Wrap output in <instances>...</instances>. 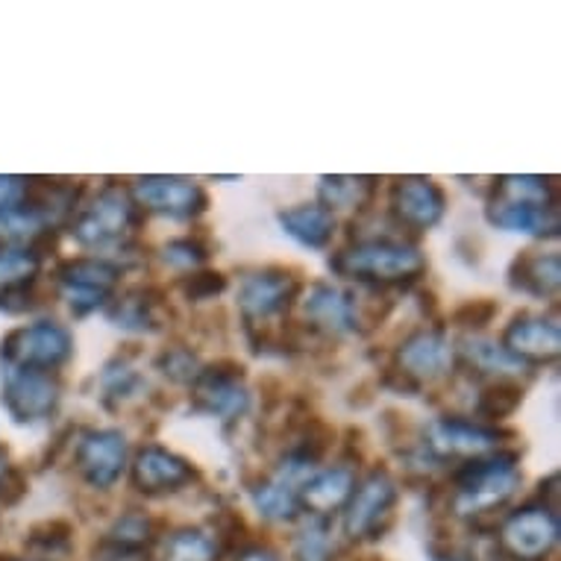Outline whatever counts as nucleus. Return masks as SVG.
Listing matches in <instances>:
<instances>
[{
    "label": "nucleus",
    "mask_w": 561,
    "mask_h": 561,
    "mask_svg": "<svg viewBox=\"0 0 561 561\" xmlns=\"http://www.w3.org/2000/svg\"><path fill=\"white\" fill-rule=\"evenodd\" d=\"M559 327L541 314H517L503 332V350L520 365L524 362H552L559 356Z\"/></svg>",
    "instance_id": "f3484780"
},
{
    "label": "nucleus",
    "mask_w": 561,
    "mask_h": 561,
    "mask_svg": "<svg viewBox=\"0 0 561 561\" xmlns=\"http://www.w3.org/2000/svg\"><path fill=\"white\" fill-rule=\"evenodd\" d=\"M353 482H356V473L347 465L314 473L297 491V506L309 508L314 517H327L330 512H339V508L347 506L350 494H353Z\"/></svg>",
    "instance_id": "aec40b11"
},
{
    "label": "nucleus",
    "mask_w": 561,
    "mask_h": 561,
    "mask_svg": "<svg viewBox=\"0 0 561 561\" xmlns=\"http://www.w3.org/2000/svg\"><path fill=\"white\" fill-rule=\"evenodd\" d=\"M461 356L470 362V368H477L479 374H508L515 370L520 362L512 359L503 344L488 339H465L461 341Z\"/></svg>",
    "instance_id": "cd10ccee"
},
{
    "label": "nucleus",
    "mask_w": 561,
    "mask_h": 561,
    "mask_svg": "<svg viewBox=\"0 0 561 561\" xmlns=\"http://www.w3.org/2000/svg\"><path fill=\"white\" fill-rule=\"evenodd\" d=\"M24 188H27V180H21V176H0V215L10 213V209H19L21 201H24Z\"/></svg>",
    "instance_id": "f704fd0d"
},
{
    "label": "nucleus",
    "mask_w": 561,
    "mask_h": 561,
    "mask_svg": "<svg viewBox=\"0 0 561 561\" xmlns=\"http://www.w3.org/2000/svg\"><path fill=\"white\" fill-rule=\"evenodd\" d=\"M24 491H27V479H24V473H21L19 468H12L10 465V470L0 479V500H3L7 506H12V503H19Z\"/></svg>",
    "instance_id": "c9c22d12"
},
{
    "label": "nucleus",
    "mask_w": 561,
    "mask_h": 561,
    "mask_svg": "<svg viewBox=\"0 0 561 561\" xmlns=\"http://www.w3.org/2000/svg\"><path fill=\"white\" fill-rule=\"evenodd\" d=\"M118 267L103 259H71L59 267V283L65 286V295L71 297L77 312H89L94 306H101L110 288L118 283Z\"/></svg>",
    "instance_id": "dca6fc26"
},
{
    "label": "nucleus",
    "mask_w": 561,
    "mask_h": 561,
    "mask_svg": "<svg viewBox=\"0 0 561 561\" xmlns=\"http://www.w3.org/2000/svg\"><path fill=\"white\" fill-rule=\"evenodd\" d=\"M503 433L491 430V426L473 424L465 417H444L430 430V447L438 456H468V459H479L500 447Z\"/></svg>",
    "instance_id": "a211bd4d"
},
{
    "label": "nucleus",
    "mask_w": 561,
    "mask_h": 561,
    "mask_svg": "<svg viewBox=\"0 0 561 561\" xmlns=\"http://www.w3.org/2000/svg\"><path fill=\"white\" fill-rule=\"evenodd\" d=\"M453 368V347L442 330H417L397 347V374L412 386L447 377Z\"/></svg>",
    "instance_id": "9b49d317"
},
{
    "label": "nucleus",
    "mask_w": 561,
    "mask_h": 561,
    "mask_svg": "<svg viewBox=\"0 0 561 561\" xmlns=\"http://www.w3.org/2000/svg\"><path fill=\"white\" fill-rule=\"evenodd\" d=\"M520 473H517V453H491L461 465L453 479V508L459 515H485L503 506L515 494Z\"/></svg>",
    "instance_id": "7ed1b4c3"
},
{
    "label": "nucleus",
    "mask_w": 561,
    "mask_h": 561,
    "mask_svg": "<svg viewBox=\"0 0 561 561\" xmlns=\"http://www.w3.org/2000/svg\"><path fill=\"white\" fill-rule=\"evenodd\" d=\"M153 306L157 300H150L148 288H129L127 295L115 300V306H110V318L124 330H153Z\"/></svg>",
    "instance_id": "a878e982"
},
{
    "label": "nucleus",
    "mask_w": 561,
    "mask_h": 561,
    "mask_svg": "<svg viewBox=\"0 0 561 561\" xmlns=\"http://www.w3.org/2000/svg\"><path fill=\"white\" fill-rule=\"evenodd\" d=\"M38 274V253L30 248L0 250V295L27 288Z\"/></svg>",
    "instance_id": "b1692460"
},
{
    "label": "nucleus",
    "mask_w": 561,
    "mask_h": 561,
    "mask_svg": "<svg viewBox=\"0 0 561 561\" xmlns=\"http://www.w3.org/2000/svg\"><path fill=\"white\" fill-rule=\"evenodd\" d=\"M133 197L138 206L168 218H194L209 206L201 185L183 176H138L133 183Z\"/></svg>",
    "instance_id": "1a4fd4ad"
},
{
    "label": "nucleus",
    "mask_w": 561,
    "mask_h": 561,
    "mask_svg": "<svg viewBox=\"0 0 561 561\" xmlns=\"http://www.w3.org/2000/svg\"><path fill=\"white\" fill-rule=\"evenodd\" d=\"M159 368L165 377H171L174 382H194L201 377V365L194 359L192 350L185 347H171L159 356Z\"/></svg>",
    "instance_id": "2f4dec72"
},
{
    "label": "nucleus",
    "mask_w": 561,
    "mask_h": 561,
    "mask_svg": "<svg viewBox=\"0 0 561 561\" xmlns=\"http://www.w3.org/2000/svg\"><path fill=\"white\" fill-rule=\"evenodd\" d=\"M138 227V206L124 188L106 185L75 221V239L85 248L118 244Z\"/></svg>",
    "instance_id": "20e7f679"
},
{
    "label": "nucleus",
    "mask_w": 561,
    "mask_h": 561,
    "mask_svg": "<svg viewBox=\"0 0 561 561\" xmlns=\"http://www.w3.org/2000/svg\"><path fill=\"white\" fill-rule=\"evenodd\" d=\"M227 288V279L221 274H213V271H201V274H192L183 279V291L192 300H206V297L221 295Z\"/></svg>",
    "instance_id": "72a5a7b5"
},
{
    "label": "nucleus",
    "mask_w": 561,
    "mask_h": 561,
    "mask_svg": "<svg viewBox=\"0 0 561 561\" xmlns=\"http://www.w3.org/2000/svg\"><path fill=\"white\" fill-rule=\"evenodd\" d=\"M10 470V461H7V450L0 447V479H3V473Z\"/></svg>",
    "instance_id": "4c0bfd02"
},
{
    "label": "nucleus",
    "mask_w": 561,
    "mask_h": 561,
    "mask_svg": "<svg viewBox=\"0 0 561 561\" xmlns=\"http://www.w3.org/2000/svg\"><path fill=\"white\" fill-rule=\"evenodd\" d=\"M3 561H19V559H3Z\"/></svg>",
    "instance_id": "58836bf2"
},
{
    "label": "nucleus",
    "mask_w": 561,
    "mask_h": 561,
    "mask_svg": "<svg viewBox=\"0 0 561 561\" xmlns=\"http://www.w3.org/2000/svg\"><path fill=\"white\" fill-rule=\"evenodd\" d=\"M447 197L430 176H400L391 188V213L409 230H430L444 218Z\"/></svg>",
    "instance_id": "f8f14e48"
},
{
    "label": "nucleus",
    "mask_w": 561,
    "mask_h": 561,
    "mask_svg": "<svg viewBox=\"0 0 561 561\" xmlns=\"http://www.w3.org/2000/svg\"><path fill=\"white\" fill-rule=\"evenodd\" d=\"M330 267L347 279L374 283V286H394V283H412L424 274L426 259L421 250L405 241L368 239L341 250L330 262Z\"/></svg>",
    "instance_id": "f03ea898"
},
{
    "label": "nucleus",
    "mask_w": 561,
    "mask_h": 561,
    "mask_svg": "<svg viewBox=\"0 0 561 561\" xmlns=\"http://www.w3.org/2000/svg\"><path fill=\"white\" fill-rule=\"evenodd\" d=\"M75 353V339L71 332L54 321H38L33 327H21L10 332L7 341L0 344V356L7 365L33 370H56L59 365L71 359Z\"/></svg>",
    "instance_id": "39448f33"
},
{
    "label": "nucleus",
    "mask_w": 561,
    "mask_h": 561,
    "mask_svg": "<svg viewBox=\"0 0 561 561\" xmlns=\"http://www.w3.org/2000/svg\"><path fill=\"white\" fill-rule=\"evenodd\" d=\"M559 543V515L552 506H524L506 517L500 547L515 561H543Z\"/></svg>",
    "instance_id": "0eeeda50"
},
{
    "label": "nucleus",
    "mask_w": 561,
    "mask_h": 561,
    "mask_svg": "<svg viewBox=\"0 0 561 561\" xmlns=\"http://www.w3.org/2000/svg\"><path fill=\"white\" fill-rule=\"evenodd\" d=\"M397 482L382 468L370 470L359 488H353L344 506V533L356 538H379L394 517Z\"/></svg>",
    "instance_id": "423d86ee"
},
{
    "label": "nucleus",
    "mask_w": 561,
    "mask_h": 561,
    "mask_svg": "<svg viewBox=\"0 0 561 561\" xmlns=\"http://www.w3.org/2000/svg\"><path fill=\"white\" fill-rule=\"evenodd\" d=\"M279 224H283V230H286L291 239L312 250L327 248L332 241V232H335V215H332L327 206H321V203H300V206H291L286 213H279Z\"/></svg>",
    "instance_id": "4be33fe9"
},
{
    "label": "nucleus",
    "mask_w": 561,
    "mask_h": 561,
    "mask_svg": "<svg viewBox=\"0 0 561 561\" xmlns=\"http://www.w3.org/2000/svg\"><path fill=\"white\" fill-rule=\"evenodd\" d=\"M77 468L85 482L94 488H112L127 468V438L118 430H94L85 433L77 447Z\"/></svg>",
    "instance_id": "4468645a"
},
{
    "label": "nucleus",
    "mask_w": 561,
    "mask_h": 561,
    "mask_svg": "<svg viewBox=\"0 0 561 561\" xmlns=\"http://www.w3.org/2000/svg\"><path fill=\"white\" fill-rule=\"evenodd\" d=\"M488 221L503 230L529 236L559 232V201L550 180L541 176H503L488 201Z\"/></svg>",
    "instance_id": "f257e3e1"
},
{
    "label": "nucleus",
    "mask_w": 561,
    "mask_h": 561,
    "mask_svg": "<svg viewBox=\"0 0 561 561\" xmlns=\"http://www.w3.org/2000/svg\"><path fill=\"white\" fill-rule=\"evenodd\" d=\"M377 192L374 176H323L321 180V206H327L332 215L335 209H362L370 203Z\"/></svg>",
    "instance_id": "5701e85b"
},
{
    "label": "nucleus",
    "mask_w": 561,
    "mask_h": 561,
    "mask_svg": "<svg viewBox=\"0 0 561 561\" xmlns=\"http://www.w3.org/2000/svg\"><path fill=\"white\" fill-rule=\"evenodd\" d=\"M206 256H209V250L192 239H174L162 248V262L176 271H194L206 262Z\"/></svg>",
    "instance_id": "7c9ffc66"
},
{
    "label": "nucleus",
    "mask_w": 561,
    "mask_h": 561,
    "mask_svg": "<svg viewBox=\"0 0 561 561\" xmlns=\"http://www.w3.org/2000/svg\"><path fill=\"white\" fill-rule=\"evenodd\" d=\"M300 276L286 271V267H265L250 274L241 283L239 306L248 330L253 327H265L267 321H274L283 312H288V306L295 304L300 295Z\"/></svg>",
    "instance_id": "6e6552de"
},
{
    "label": "nucleus",
    "mask_w": 561,
    "mask_h": 561,
    "mask_svg": "<svg viewBox=\"0 0 561 561\" xmlns=\"http://www.w3.org/2000/svg\"><path fill=\"white\" fill-rule=\"evenodd\" d=\"M497 304L494 300H468V304H461L456 312H453V321L465 327V330H482L485 323H491V318L497 314Z\"/></svg>",
    "instance_id": "473e14b6"
},
{
    "label": "nucleus",
    "mask_w": 561,
    "mask_h": 561,
    "mask_svg": "<svg viewBox=\"0 0 561 561\" xmlns=\"http://www.w3.org/2000/svg\"><path fill=\"white\" fill-rule=\"evenodd\" d=\"M218 547L201 529H176L162 543V561H215Z\"/></svg>",
    "instance_id": "bb28decb"
},
{
    "label": "nucleus",
    "mask_w": 561,
    "mask_h": 561,
    "mask_svg": "<svg viewBox=\"0 0 561 561\" xmlns=\"http://www.w3.org/2000/svg\"><path fill=\"white\" fill-rule=\"evenodd\" d=\"M59 377L54 370H33V368H15L7 379V409L19 421V424H33L42 421L54 412L59 403Z\"/></svg>",
    "instance_id": "9d476101"
},
{
    "label": "nucleus",
    "mask_w": 561,
    "mask_h": 561,
    "mask_svg": "<svg viewBox=\"0 0 561 561\" xmlns=\"http://www.w3.org/2000/svg\"><path fill=\"white\" fill-rule=\"evenodd\" d=\"M520 403H524V388H520V382L500 377L491 386L482 388V394L477 400V412L485 421H503L508 414H515Z\"/></svg>",
    "instance_id": "393cba45"
},
{
    "label": "nucleus",
    "mask_w": 561,
    "mask_h": 561,
    "mask_svg": "<svg viewBox=\"0 0 561 561\" xmlns=\"http://www.w3.org/2000/svg\"><path fill=\"white\" fill-rule=\"evenodd\" d=\"M304 312L312 321V327L323 330L327 335H347L359 330L356 318V297L344 295L341 288L314 283L309 295L304 297Z\"/></svg>",
    "instance_id": "6ab92c4d"
},
{
    "label": "nucleus",
    "mask_w": 561,
    "mask_h": 561,
    "mask_svg": "<svg viewBox=\"0 0 561 561\" xmlns=\"http://www.w3.org/2000/svg\"><path fill=\"white\" fill-rule=\"evenodd\" d=\"M153 541V520L141 512H129L112 526L110 543L121 547V552H136Z\"/></svg>",
    "instance_id": "c756f323"
},
{
    "label": "nucleus",
    "mask_w": 561,
    "mask_h": 561,
    "mask_svg": "<svg viewBox=\"0 0 561 561\" xmlns=\"http://www.w3.org/2000/svg\"><path fill=\"white\" fill-rule=\"evenodd\" d=\"M332 535L323 517H312L309 524L297 533L295 559L297 561H332Z\"/></svg>",
    "instance_id": "c85d7f7f"
},
{
    "label": "nucleus",
    "mask_w": 561,
    "mask_h": 561,
    "mask_svg": "<svg viewBox=\"0 0 561 561\" xmlns=\"http://www.w3.org/2000/svg\"><path fill=\"white\" fill-rule=\"evenodd\" d=\"M133 485L145 494H165V491H180L188 482L197 479V470L176 453L148 444L136 453L133 459Z\"/></svg>",
    "instance_id": "2eb2a0df"
},
{
    "label": "nucleus",
    "mask_w": 561,
    "mask_h": 561,
    "mask_svg": "<svg viewBox=\"0 0 561 561\" xmlns=\"http://www.w3.org/2000/svg\"><path fill=\"white\" fill-rule=\"evenodd\" d=\"M239 561H279V559H276L274 552L253 550V552H248V556H244V559H239Z\"/></svg>",
    "instance_id": "e433bc0d"
},
{
    "label": "nucleus",
    "mask_w": 561,
    "mask_h": 561,
    "mask_svg": "<svg viewBox=\"0 0 561 561\" xmlns=\"http://www.w3.org/2000/svg\"><path fill=\"white\" fill-rule=\"evenodd\" d=\"M244 368L236 362H221L213 368L201 370V377L194 379V405L201 412L218 414V417H239L248 412L250 397L241 386Z\"/></svg>",
    "instance_id": "ddd939ff"
},
{
    "label": "nucleus",
    "mask_w": 561,
    "mask_h": 561,
    "mask_svg": "<svg viewBox=\"0 0 561 561\" xmlns=\"http://www.w3.org/2000/svg\"><path fill=\"white\" fill-rule=\"evenodd\" d=\"M512 286L533 297H556L561 283V259L559 253L543 250H526L512 262Z\"/></svg>",
    "instance_id": "412c9836"
}]
</instances>
